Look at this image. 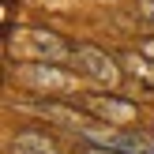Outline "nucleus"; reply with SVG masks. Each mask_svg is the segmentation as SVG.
<instances>
[{"instance_id": "7", "label": "nucleus", "mask_w": 154, "mask_h": 154, "mask_svg": "<svg viewBox=\"0 0 154 154\" xmlns=\"http://www.w3.org/2000/svg\"><path fill=\"white\" fill-rule=\"evenodd\" d=\"M11 150L15 154H60V143L42 128H23L11 139Z\"/></svg>"}, {"instance_id": "1", "label": "nucleus", "mask_w": 154, "mask_h": 154, "mask_svg": "<svg viewBox=\"0 0 154 154\" xmlns=\"http://www.w3.org/2000/svg\"><path fill=\"white\" fill-rule=\"evenodd\" d=\"M72 64L79 75H87V79H94L98 87H117L120 79H124V72H120V60L109 57L105 49H98V45H72Z\"/></svg>"}, {"instance_id": "9", "label": "nucleus", "mask_w": 154, "mask_h": 154, "mask_svg": "<svg viewBox=\"0 0 154 154\" xmlns=\"http://www.w3.org/2000/svg\"><path fill=\"white\" fill-rule=\"evenodd\" d=\"M83 154H120V150H113V147H102V143H87V147H83Z\"/></svg>"}, {"instance_id": "8", "label": "nucleus", "mask_w": 154, "mask_h": 154, "mask_svg": "<svg viewBox=\"0 0 154 154\" xmlns=\"http://www.w3.org/2000/svg\"><path fill=\"white\" fill-rule=\"evenodd\" d=\"M135 19L154 30V0H135Z\"/></svg>"}, {"instance_id": "10", "label": "nucleus", "mask_w": 154, "mask_h": 154, "mask_svg": "<svg viewBox=\"0 0 154 154\" xmlns=\"http://www.w3.org/2000/svg\"><path fill=\"white\" fill-rule=\"evenodd\" d=\"M139 49H143V53H147V57L154 60V34H150V38H147V42H143V45H139Z\"/></svg>"}, {"instance_id": "4", "label": "nucleus", "mask_w": 154, "mask_h": 154, "mask_svg": "<svg viewBox=\"0 0 154 154\" xmlns=\"http://www.w3.org/2000/svg\"><path fill=\"white\" fill-rule=\"evenodd\" d=\"M34 117H42V120H49V124H57V128H64V132H79V135H87L90 128H94V120H90V113L87 109H75V105H64V102H30L26 105Z\"/></svg>"}, {"instance_id": "3", "label": "nucleus", "mask_w": 154, "mask_h": 154, "mask_svg": "<svg viewBox=\"0 0 154 154\" xmlns=\"http://www.w3.org/2000/svg\"><path fill=\"white\" fill-rule=\"evenodd\" d=\"M23 83L42 90V94H72L79 87V75L68 72L64 64H42V60H34V64L23 68Z\"/></svg>"}, {"instance_id": "2", "label": "nucleus", "mask_w": 154, "mask_h": 154, "mask_svg": "<svg viewBox=\"0 0 154 154\" xmlns=\"http://www.w3.org/2000/svg\"><path fill=\"white\" fill-rule=\"evenodd\" d=\"M83 109L90 117H98V124H109V128H132L139 120V105L120 94H87Z\"/></svg>"}, {"instance_id": "6", "label": "nucleus", "mask_w": 154, "mask_h": 154, "mask_svg": "<svg viewBox=\"0 0 154 154\" xmlns=\"http://www.w3.org/2000/svg\"><path fill=\"white\" fill-rule=\"evenodd\" d=\"M117 60H120V72H124V79L139 83L143 90H150V94H154V60H150L143 49H128V53H120Z\"/></svg>"}, {"instance_id": "5", "label": "nucleus", "mask_w": 154, "mask_h": 154, "mask_svg": "<svg viewBox=\"0 0 154 154\" xmlns=\"http://www.w3.org/2000/svg\"><path fill=\"white\" fill-rule=\"evenodd\" d=\"M30 38V60H42V64H68L72 60V42H64L53 30H26Z\"/></svg>"}]
</instances>
